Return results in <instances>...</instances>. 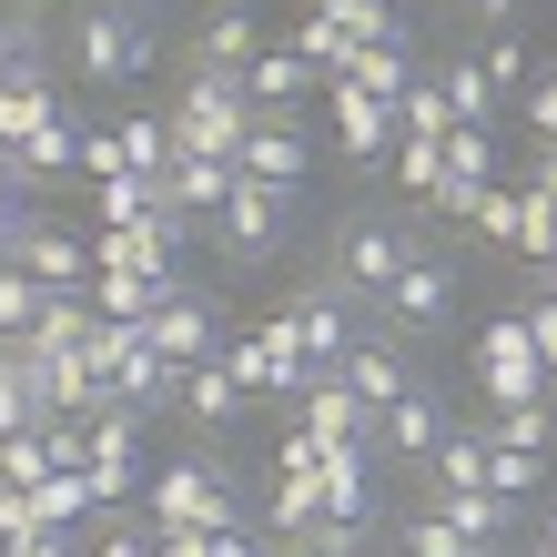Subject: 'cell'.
Segmentation results:
<instances>
[{
  "label": "cell",
  "instance_id": "cell-1",
  "mask_svg": "<svg viewBox=\"0 0 557 557\" xmlns=\"http://www.w3.org/2000/svg\"><path fill=\"white\" fill-rule=\"evenodd\" d=\"M72 72L102 82V91L162 72V21H152V0H91V11L72 21Z\"/></svg>",
  "mask_w": 557,
  "mask_h": 557
},
{
  "label": "cell",
  "instance_id": "cell-2",
  "mask_svg": "<svg viewBox=\"0 0 557 557\" xmlns=\"http://www.w3.org/2000/svg\"><path fill=\"white\" fill-rule=\"evenodd\" d=\"M173 152H213V162H234L244 152V122H253V102H244V72H183V91H173Z\"/></svg>",
  "mask_w": 557,
  "mask_h": 557
},
{
  "label": "cell",
  "instance_id": "cell-3",
  "mask_svg": "<svg viewBox=\"0 0 557 557\" xmlns=\"http://www.w3.org/2000/svg\"><path fill=\"white\" fill-rule=\"evenodd\" d=\"M143 517L152 528H244V497L223 486V467H203V456H162V467L143 476Z\"/></svg>",
  "mask_w": 557,
  "mask_h": 557
},
{
  "label": "cell",
  "instance_id": "cell-4",
  "mask_svg": "<svg viewBox=\"0 0 557 557\" xmlns=\"http://www.w3.org/2000/svg\"><path fill=\"white\" fill-rule=\"evenodd\" d=\"M416 253H425V244L406 234V223H385V213H345V223H335V294H355V305L375 314V294L396 284Z\"/></svg>",
  "mask_w": 557,
  "mask_h": 557
},
{
  "label": "cell",
  "instance_id": "cell-5",
  "mask_svg": "<svg viewBox=\"0 0 557 557\" xmlns=\"http://www.w3.org/2000/svg\"><path fill=\"white\" fill-rule=\"evenodd\" d=\"M467 366H476V396L486 406H537L547 396V366H537V345H528V314H486V335H476V355H467Z\"/></svg>",
  "mask_w": 557,
  "mask_h": 557
},
{
  "label": "cell",
  "instance_id": "cell-6",
  "mask_svg": "<svg viewBox=\"0 0 557 557\" xmlns=\"http://www.w3.org/2000/svg\"><path fill=\"white\" fill-rule=\"evenodd\" d=\"M223 366H234V385H244L253 406H264V396H305V385H314L294 314H264V335H223Z\"/></svg>",
  "mask_w": 557,
  "mask_h": 557
},
{
  "label": "cell",
  "instance_id": "cell-7",
  "mask_svg": "<svg viewBox=\"0 0 557 557\" xmlns=\"http://www.w3.org/2000/svg\"><path fill=\"white\" fill-rule=\"evenodd\" d=\"M234 183L305 193V183H314V133H305V122H274V112H253V122H244V152H234Z\"/></svg>",
  "mask_w": 557,
  "mask_h": 557
},
{
  "label": "cell",
  "instance_id": "cell-8",
  "mask_svg": "<svg viewBox=\"0 0 557 557\" xmlns=\"http://www.w3.org/2000/svg\"><path fill=\"white\" fill-rule=\"evenodd\" d=\"M446 314H456V264H446V253H416V264L375 294V324H385V335H436Z\"/></svg>",
  "mask_w": 557,
  "mask_h": 557
},
{
  "label": "cell",
  "instance_id": "cell-9",
  "mask_svg": "<svg viewBox=\"0 0 557 557\" xmlns=\"http://www.w3.org/2000/svg\"><path fill=\"white\" fill-rule=\"evenodd\" d=\"M11 264L41 284V294H82L91 284V234L82 223H51V213H30L21 234H11Z\"/></svg>",
  "mask_w": 557,
  "mask_h": 557
},
{
  "label": "cell",
  "instance_id": "cell-10",
  "mask_svg": "<svg viewBox=\"0 0 557 557\" xmlns=\"http://www.w3.org/2000/svg\"><path fill=\"white\" fill-rule=\"evenodd\" d=\"M284 213H294V193H264V183H234V193H223V213H213V244L234 253V264H264V253L284 244Z\"/></svg>",
  "mask_w": 557,
  "mask_h": 557
},
{
  "label": "cell",
  "instance_id": "cell-11",
  "mask_svg": "<svg viewBox=\"0 0 557 557\" xmlns=\"http://www.w3.org/2000/svg\"><path fill=\"white\" fill-rule=\"evenodd\" d=\"M314 91H324V72H314L294 41H264V51L244 61V102H253V112H274V122H305Z\"/></svg>",
  "mask_w": 557,
  "mask_h": 557
},
{
  "label": "cell",
  "instance_id": "cell-12",
  "mask_svg": "<svg viewBox=\"0 0 557 557\" xmlns=\"http://www.w3.org/2000/svg\"><path fill=\"white\" fill-rule=\"evenodd\" d=\"M436 436H446V406L425 396V385H406L396 406H375V456L396 476H425V456H436Z\"/></svg>",
  "mask_w": 557,
  "mask_h": 557
},
{
  "label": "cell",
  "instance_id": "cell-13",
  "mask_svg": "<svg viewBox=\"0 0 557 557\" xmlns=\"http://www.w3.org/2000/svg\"><path fill=\"white\" fill-rule=\"evenodd\" d=\"M284 314H294V335H305V366H314V375H335V355L366 335V305H355V294H335V284H305Z\"/></svg>",
  "mask_w": 557,
  "mask_h": 557
},
{
  "label": "cell",
  "instance_id": "cell-14",
  "mask_svg": "<svg viewBox=\"0 0 557 557\" xmlns=\"http://www.w3.org/2000/svg\"><path fill=\"white\" fill-rule=\"evenodd\" d=\"M143 335H152V355H162V366H213V355H223V314H213V294H162V314L143 324Z\"/></svg>",
  "mask_w": 557,
  "mask_h": 557
},
{
  "label": "cell",
  "instance_id": "cell-15",
  "mask_svg": "<svg viewBox=\"0 0 557 557\" xmlns=\"http://www.w3.org/2000/svg\"><path fill=\"white\" fill-rule=\"evenodd\" d=\"M324 112H335V152L355 173H385V152H396V102H366V91H324Z\"/></svg>",
  "mask_w": 557,
  "mask_h": 557
},
{
  "label": "cell",
  "instance_id": "cell-16",
  "mask_svg": "<svg viewBox=\"0 0 557 557\" xmlns=\"http://www.w3.org/2000/svg\"><path fill=\"white\" fill-rule=\"evenodd\" d=\"M264 51V21H253V0H223V11L193 30V51H183V72H244V61Z\"/></svg>",
  "mask_w": 557,
  "mask_h": 557
},
{
  "label": "cell",
  "instance_id": "cell-17",
  "mask_svg": "<svg viewBox=\"0 0 557 557\" xmlns=\"http://www.w3.org/2000/svg\"><path fill=\"white\" fill-rule=\"evenodd\" d=\"M335 385H345L355 406H396V396H406L416 375H406V355L385 345V335H355V345L335 355Z\"/></svg>",
  "mask_w": 557,
  "mask_h": 557
},
{
  "label": "cell",
  "instance_id": "cell-18",
  "mask_svg": "<svg viewBox=\"0 0 557 557\" xmlns=\"http://www.w3.org/2000/svg\"><path fill=\"white\" fill-rule=\"evenodd\" d=\"M173 416H193L203 436H223V425H244V416H253V396L234 385V366L213 355V366H183V396H173Z\"/></svg>",
  "mask_w": 557,
  "mask_h": 557
},
{
  "label": "cell",
  "instance_id": "cell-19",
  "mask_svg": "<svg viewBox=\"0 0 557 557\" xmlns=\"http://www.w3.org/2000/svg\"><path fill=\"white\" fill-rule=\"evenodd\" d=\"M436 517H446V528L467 537L476 557H497V547H507V528H517V507L497 497V486H436Z\"/></svg>",
  "mask_w": 557,
  "mask_h": 557
},
{
  "label": "cell",
  "instance_id": "cell-20",
  "mask_svg": "<svg viewBox=\"0 0 557 557\" xmlns=\"http://www.w3.org/2000/svg\"><path fill=\"white\" fill-rule=\"evenodd\" d=\"M223 193H234V162H213V152H173V173H162V203H173L183 223H213V213H223Z\"/></svg>",
  "mask_w": 557,
  "mask_h": 557
},
{
  "label": "cell",
  "instance_id": "cell-21",
  "mask_svg": "<svg viewBox=\"0 0 557 557\" xmlns=\"http://www.w3.org/2000/svg\"><path fill=\"white\" fill-rule=\"evenodd\" d=\"M294 406H305V436H314V446H345V436H366V446H375V406H355L335 375H314Z\"/></svg>",
  "mask_w": 557,
  "mask_h": 557
},
{
  "label": "cell",
  "instance_id": "cell-22",
  "mask_svg": "<svg viewBox=\"0 0 557 557\" xmlns=\"http://www.w3.org/2000/svg\"><path fill=\"white\" fill-rule=\"evenodd\" d=\"M324 30H345V41H406L416 51V21L396 11V0H314Z\"/></svg>",
  "mask_w": 557,
  "mask_h": 557
},
{
  "label": "cell",
  "instance_id": "cell-23",
  "mask_svg": "<svg viewBox=\"0 0 557 557\" xmlns=\"http://www.w3.org/2000/svg\"><path fill=\"white\" fill-rule=\"evenodd\" d=\"M476 436H486V446L557 456V406H547V396H537V406H486V416H476Z\"/></svg>",
  "mask_w": 557,
  "mask_h": 557
},
{
  "label": "cell",
  "instance_id": "cell-24",
  "mask_svg": "<svg viewBox=\"0 0 557 557\" xmlns=\"http://www.w3.org/2000/svg\"><path fill=\"white\" fill-rule=\"evenodd\" d=\"M406 82H416V51L406 41H366L355 72H345V91H366V102H406Z\"/></svg>",
  "mask_w": 557,
  "mask_h": 557
},
{
  "label": "cell",
  "instance_id": "cell-25",
  "mask_svg": "<svg viewBox=\"0 0 557 557\" xmlns=\"http://www.w3.org/2000/svg\"><path fill=\"white\" fill-rule=\"evenodd\" d=\"M30 517H41V528L91 537V528H102V507H91V476H41V486H30Z\"/></svg>",
  "mask_w": 557,
  "mask_h": 557
},
{
  "label": "cell",
  "instance_id": "cell-26",
  "mask_svg": "<svg viewBox=\"0 0 557 557\" xmlns=\"http://www.w3.org/2000/svg\"><path fill=\"white\" fill-rule=\"evenodd\" d=\"M112 152H122V173H173V122L162 112H133V122H112Z\"/></svg>",
  "mask_w": 557,
  "mask_h": 557
},
{
  "label": "cell",
  "instance_id": "cell-27",
  "mask_svg": "<svg viewBox=\"0 0 557 557\" xmlns=\"http://www.w3.org/2000/svg\"><path fill=\"white\" fill-rule=\"evenodd\" d=\"M82 305L112 314V324H152V314H162V284H143V274H91Z\"/></svg>",
  "mask_w": 557,
  "mask_h": 557
},
{
  "label": "cell",
  "instance_id": "cell-28",
  "mask_svg": "<svg viewBox=\"0 0 557 557\" xmlns=\"http://www.w3.org/2000/svg\"><path fill=\"white\" fill-rule=\"evenodd\" d=\"M547 476H557V456H528V446H486V486H497L507 507L547 497Z\"/></svg>",
  "mask_w": 557,
  "mask_h": 557
},
{
  "label": "cell",
  "instance_id": "cell-29",
  "mask_svg": "<svg viewBox=\"0 0 557 557\" xmlns=\"http://www.w3.org/2000/svg\"><path fill=\"white\" fill-rule=\"evenodd\" d=\"M82 335H91V305H82V294H51L41 324L21 335V355H82Z\"/></svg>",
  "mask_w": 557,
  "mask_h": 557
},
{
  "label": "cell",
  "instance_id": "cell-30",
  "mask_svg": "<svg viewBox=\"0 0 557 557\" xmlns=\"http://www.w3.org/2000/svg\"><path fill=\"white\" fill-rule=\"evenodd\" d=\"M425 486H486V436H476V425H446V436H436Z\"/></svg>",
  "mask_w": 557,
  "mask_h": 557
},
{
  "label": "cell",
  "instance_id": "cell-31",
  "mask_svg": "<svg viewBox=\"0 0 557 557\" xmlns=\"http://www.w3.org/2000/svg\"><path fill=\"white\" fill-rule=\"evenodd\" d=\"M396 133H406V143H446V133H456V112H446L436 72H416V82H406V102H396Z\"/></svg>",
  "mask_w": 557,
  "mask_h": 557
},
{
  "label": "cell",
  "instance_id": "cell-32",
  "mask_svg": "<svg viewBox=\"0 0 557 557\" xmlns=\"http://www.w3.org/2000/svg\"><path fill=\"white\" fill-rule=\"evenodd\" d=\"M162 203V183L152 173H112V183H91V223H143Z\"/></svg>",
  "mask_w": 557,
  "mask_h": 557
},
{
  "label": "cell",
  "instance_id": "cell-33",
  "mask_svg": "<svg viewBox=\"0 0 557 557\" xmlns=\"http://www.w3.org/2000/svg\"><path fill=\"white\" fill-rule=\"evenodd\" d=\"M396 557H476V547L456 537L436 507H406V517H396Z\"/></svg>",
  "mask_w": 557,
  "mask_h": 557
},
{
  "label": "cell",
  "instance_id": "cell-34",
  "mask_svg": "<svg viewBox=\"0 0 557 557\" xmlns=\"http://www.w3.org/2000/svg\"><path fill=\"white\" fill-rule=\"evenodd\" d=\"M436 152H446V173H467V183H497V122H456V133H446Z\"/></svg>",
  "mask_w": 557,
  "mask_h": 557
},
{
  "label": "cell",
  "instance_id": "cell-35",
  "mask_svg": "<svg viewBox=\"0 0 557 557\" xmlns=\"http://www.w3.org/2000/svg\"><path fill=\"white\" fill-rule=\"evenodd\" d=\"M294 51H305L314 72H324V91H335V82L355 72V51H366V41H345V30H324V21L305 11V21H294Z\"/></svg>",
  "mask_w": 557,
  "mask_h": 557
},
{
  "label": "cell",
  "instance_id": "cell-36",
  "mask_svg": "<svg viewBox=\"0 0 557 557\" xmlns=\"http://www.w3.org/2000/svg\"><path fill=\"white\" fill-rule=\"evenodd\" d=\"M507 253L547 274V264H557V203H537V193H517V244H507Z\"/></svg>",
  "mask_w": 557,
  "mask_h": 557
},
{
  "label": "cell",
  "instance_id": "cell-37",
  "mask_svg": "<svg viewBox=\"0 0 557 557\" xmlns=\"http://www.w3.org/2000/svg\"><path fill=\"white\" fill-rule=\"evenodd\" d=\"M41 305H51V294H41V284H30L21 264H0V345H21V335H30V324H41Z\"/></svg>",
  "mask_w": 557,
  "mask_h": 557
},
{
  "label": "cell",
  "instance_id": "cell-38",
  "mask_svg": "<svg viewBox=\"0 0 557 557\" xmlns=\"http://www.w3.org/2000/svg\"><path fill=\"white\" fill-rule=\"evenodd\" d=\"M436 91H446V112H456V122H497V91H486V72H476V61H446V72H436Z\"/></svg>",
  "mask_w": 557,
  "mask_h": 557
},
{
  "label": "cell",
  "instance_id": "cell-39",
  "mask_svg": "<svg viewBox=\"0 0 557 557\" xmlns=\"http://www.w3.org/2000/svg\"><path fill=\"white\" fill-rule=\"evenodd\" d=\"M476 72H486V91L507 102V91H528V82H537V61H528V41H507V30H497V41L476 51Z\"/></svg>",
  "mask_w": 557,
  "mask_h": 557
},
{
  "label": "cell",
  "instance_id": "cell-40",
  "mask_svg": "<svg viewBox=\"0 0 557 557\" xmlns=\"http://www.w3.org/2000/svg\"><path fill=\"white\" fill-rule=\"evenodd\" d=\"M467 244H497V253L517 244V193H507V183H486V193H476V213H467Z\"/></svg>",
  "mask_w": 557,
  "mask_h": 557
},
{
  "label": "cell",
  "instance_id": "cell-41",
  "mask_svg": "<svg viewBox=\"0 0 557 557\" xmlns=\"http://www.w3.org/2000/svg\"><path fill=\"white\" fill-rule=\"evenodd\" d=\"M385 173H396V183L416 193V203H425V193L446 183V152H436V143H406V133H396V152H385Z\"/></svg>",
  "mask_w": 557,
  "mask_h": 557
},
{
  "label": "cell",
  "instance_id": "cell-42",
  "mask_svg": "<svg viewBox=\"0 0 557 557\" xmlns=\"http://www.w3.org/2000/svg\"><path fill=\"white\" fill-rule=\"evenodd\" d=\"M51 456H41V425H21V436H0V486H41Z\"/></svg>",
  "mask_w": 557,
  "mask_h": 557
},
{
  "label": "cell",
  "instance_id": "cell-43",
  "mask_svg": "<svg viewBox=\"0 0 557 557\" xmlns=\"http://www.w3.org/2000/svg\"><path fill=\"white\" fill-rule=\"evenodd\" d=\"M21 425H41V396H30V385H21L11 345H0V436H21Z\"/></svg>",
  "mask_w": 557,
  "mask_h": 557
},
{
  "label": "cell",
  "instance_id": "cell-44",
  "mask_svg": "<svg viewBox=\"0 0 557 557\" xmlns=\"http://www.w3.org/2000/svg\"><path fill=\"white\" fill-rule=\"evenodd\" d=\"M91 557H152V517H112V528H91Z\"/></svg>",
  "mask_w": 557,
  "mask_h": 557
},
{
  "label": "cell",
  "instance_id": "cell-45",
  "mask_svg": "<svg viewBox=\"0 0 557 557\" xmlns=\"http://www.w3.org/2000/svg\"><path fill=\"white\" fill-rule=\"evenodd\" d=\"M517 314H528V345H537V366H547V396H557V305H537V294H528Z\"/></svg>",
  "mask_w": 557,
  "mask_h": 557
},
{
  "label": "cell",
  "instance_id": "cell-46",
  "mask_svg": "<svg viewBox=\"0 0 557 557\" xmlns=\"http://www.w3.org/2000/svg\"><path fill=\"white\" fill-rule=\"evenodd\" d=\"M0 557H91V537H72V528H30V537H11Z\"/></svg>",
  "mask_w": 557,
  "mask_h": 557
},
{
  "label": "cell",
  "instance_id": "cell-47",
  "mask_svg": "<svg viewBox=\"0 0 557 557\" xmlns=\"http://www.w3.org/2000/svg\"><path fill=\"white\" fill-rule=\"evenodd\" d=\"M528 133H537V143H557V61L528 82Z\"/></svg>",
  "mask_w": 557,
  "mask_h": 557
},
{
  "label": "cell",
  "instance_id": "cell-48",
  "mask_svg": "<svg viewBox=\"0 0 557 557\" xmlns=\"http://www.w3.org/2000/svg\"><path fill=\"white\" fill-rule=\"evenodd\" d=\"M30 528H41V517H30V486H0V547L30 537Z\"/></svg>",
  "mask_w": 557,
  "mask_h": 557
},
{
  "label": "cell",
  "instance_id": "cell-49",
  "mask_svg": "<svg viewBox=\"0 0 557 557\" xmlns=\"http://www.w3.org/2000/svg\"><path fill=\"white\" fill-rule=\"evenodd\" d=\"M517 193H537V203H557V143H537V152H528V183H517Z\"/></svg>",
  "mask_w": 557,
  "mask_h": 557
},
{
  "label": "cell",
  "instance_id": "cell-50",
  "mask_svg": "<svg viewBox=\"0 0 557 557\" xmlns=\"http://www.w3.org/2000/svg\"><path fill=\"white\" fill-rule=\"evenodd\" d=\"M0 203H21V162L11 152H0Z\"/></svg>",
  "mask_w": 557,
  "mask_h": 557
},
{
  "label": "cell",
  "instance_id": "cell-51",
  "mask_svg": "<svg viewBox=\"0 0 557 557\" xmlns=\"http://www.w3.org/2000/svg\"><path fill=\"white\" fill-rule=\"evenodd\" d=\"M537 557H557V507H547V517H537Z\"/></svg>",
  "mask_w": 557,
  "mask_h": 557
},
{
  "label": "cell",
  "instance_id": "cell-52",
  "mask_svg": "<svg viewBox=\"0 0 557 557\" xmlns=\"http://www.w3.org/2000/svg\"><path fill=\"white\" fill-rule=\"evenodd\" d=\"M537 305H557V264H547V274H537Z\"/></svg>",
  "mask_w": 557,
  "mask_h": 557
},
{
  "label": "cell",
  "instance_id": "cell-53",
  "mask_svg": "<svg viewBox=\"0 0 557 557\" xmlns=\"http://www.w3.org/2000/svg\"><path fill=\"white\" fill-rule=\"evenodd\" d=\"M294 557H314V547H294Z\"/></svg>",
  "mask_w": 557,
  "mask_h": 557
},
{
  "label": "cell",
  "instance_id": "cell-54",
  "mask_svg": "<svg viewBox=\"0 0 557 557\" xmlns=\"http://www.w3.org/2000/svg\"><path fill=\"white\" fill-rule=\"evenodd\" d=\"M547 486H557V476H547Z\"/></svg>",
  "mask_w": 557,
  "mask_h": 557
},
{
  "label": "cell",
  "instance_id": "cell-55",
  "mask_svg": "<svg viewBox=\"0 0 557 557\" xmlns=\"http://www.w3.org/2000/svg\"><path fill=\"white\" fill-rule=\"evenodd\" d=\"M547 406H557V396H547Z\"/></svg>",
  "mask_w": 557,
  "mask_h": 557
}]
</instances>
